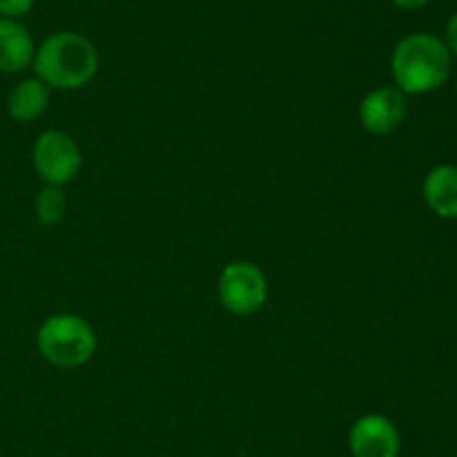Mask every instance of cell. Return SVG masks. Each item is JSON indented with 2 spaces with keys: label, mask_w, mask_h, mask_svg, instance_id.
I'll use <instances>...</instances> for the list:
<instances>
[{
  "label": "cell",
  "mask_w": 457,
  "mask_h": 457,
  "mask_svg": "<svg viewBox=\"0 0 457 457\" xmlns=\"http://www.w3.org/2000/svg\"><path fill=\"white\" fill-rule=\"evenodd\" d=\"M453 56L445 40L427 31L404 36L391 54V74L395 87L406 96L436 92L446 83Z\"/></svg>",
  "instance_id": "1"
},
{
  "label": "cell",
  "mask_w": 457,
  "mask_h": 457,
  "mask_svg": "<svg viewBox=\"0 0 457 457\" xmlns=\"http://www.w3.org/2000/svg\"><path fill=\"white\" fill-rule=\"evenodd\" d=\"M31 65L49 89H80L96 76L98 52L83 34L56 31L40 43Z\"/></svg>",
  "instance_id": "2"
},
{
  "label": "cell",
  "mask_w": 457,
  "mask_h": 457,
  "mask_svg": "<svg viewBox=\"0 0 457 457\" xmlns=\"http://www.w3.org/2000/svg\"><path fill=\"white\" fill-rule=\"evenodd\" d=\"M36 346L43 360L58 369H76L92 360L96 351L94 328L79 315H52L40 324Z\"/></svg>",
  "instance_id": "3"
},
{
  "label": "cell",
  "mask_w": 457,
  "mask_h": 457,
  "mask_svg": "<svg viewBox=\"0 0 457 457\" xmlns=\"http://www.w3.org/2000/svg\"><path fill=\"white\" fill-rule=\"evenodd\" d=\"M217 290L223 311L235 317L254 315L268 302L266 275L250 262H232L223 266Z\"/></svg>",
  "instance_id": "4"
},
{
  "label": "cell",
  "mask_w": 457,
  "mask_h": 457,
  "mask_svg": "<svg viewBox=\"0 0 457 457\" xmlns=\"http://www.w3.org/2000/svg\"><path fill=\"white\" fill-rule=\"evenodd\" d=\"M31 163L45 186L62 187L79 177L83 168V154L79 143L70 134L61 129H47L34 141Z\"/></svg>",
  "instance_id": "5"
},
{
  "label": "cell",
  "mask_w": 457,
  "mask_h": 457,
  "mask_svg": "<svg viewBox=\"0 0 457 457\" xmlns=\"http://www.w3.org/2000/svg\"><path fill=\"white\" fill-rule=\"evenodd\" d=\"M400 449V431L384 415H364L348 431V451L353 457H397Z\"/></svg>",
  "instance_id": "6"
},
{
  "label": "cell",
  "mask_w": 457,
  "mask_h": 457,
  "mask_svg": "<svg viewBox=\"0 0 457 457\" xmlns=\"http://www.w3.org/2000/svg\"><path fill=\"white\" fill-rule=\"evenodd\" d=\"M406 94H402L395 85L370 89L360 103L361 128L375 137L393 134L406 119Z\"/></svg>",
  "instance_id": "7"
},
{
  "label": "cell",
  "mask_w": 457,
  "mask_h": 457,
  "mask_svg": "<svg viewBox=\"0 0 457 457\" xmlns=\"http://www.w3.org/2000/svg\"><path fill=\"white\" fill-rule=\"evenodd\" d=\"M29 29L13 18H0V74H18L34 62Z\"/></svg>",
  "instance_id": "8"
},
{
  "label": "cell",
  "mask_w": 457,
  "mask_h": 457,
  "mask_svg": "<svg viewBox=\"0 0 457 457\" xmlns=\"http://www.w3.org/2000/svg\"><path fill=\"white\" fill-rule=\"evenodd\" d=\"M428 210L442 219H457V165H437L422 186Z\"/></svg>",
  "instance_id": "9"
},
{
  "label": "cell",
  "mask_w": 457,
  "mask_h": 457,
  "mask_svg": "<svg viewBox=\"0 0 457 457\" xmlns=\"http://www.w3.org/2000/svg\"><path fill=\"white\" fill-rule=\"evenodd\" d=\"M49 105V87L34 79H25L13 85L7 96V114L18 123H31L40 119Z\"/></svg>",
  "instance_id": "10"
},
{
  "label": "cell",
  "mask_w": 457,
  "mask_h": 457,
  "mask_svg": "<svg viewBox=\"0 0 457 457\" xmlns=\"http://www.w3.org/2000/svg\"><path fill=\"white\" fill-rule=\"evenodd\" d=\"M34 205H36V219L47 228L58 226L67 212L65 195H62L61 187H54V186H45L43 190L38 192V196H36Z\"/></svg>",
  "instance_id": "11"
},
{
  "label": "cell",
  "mask_w": 457,
  "mask_h": 457,
  "mask_svg": "<svg viewBox=\"0 0 457 457\" xmlns=\"http://www.w3.org/2000/svg\"><path fill=\"white\" fill-rule=\"evenodd\" d=\"M36 0H0V18H13L18 21L21 16L31 12Z\"/></svg>",
  "instance_id": "12"
},
{
  "label": "cell",
  "mask_w": 457,
  "mask_h": 457,
  "mask_svg": "<svg viewBox=\"0 0 457 457\" xmlns=\"http://www.w3.org/2000/svg\"><path fill=\"white\" fill-rule=\"evenodd\" d=\"M445 45H446V49L451 52V56L457 58V12L449 18V22H446Z\"/></svg>",
  "instance_id": "13"
},
{
  "label": "cell",
  "mask_w": 457,
  "mask_h": 457,
  "mask_svg": "<svg viewBox=\"0 0 457 457\" xmlns=\"http://www.w3.org/2000/svg\"><path fill=\"white\" fill-rule=\"evenodd\" d=\"M393 4L404 12H415V9H422L424 4H428V0H393Z\"/></svg>",
  "instance_id": "14"
},
{
  "label": "cell",
  "mask_w": 457,
  "mask_h": 457,
  "mask_svg": "<svg viewBox=\"0 0 457 457\" xmlns=\"http://www.w3.org/2000/svg\"><path fill=\"white\" fill-rule=\"evenodd\" d=\"M455 92H457V83H455Z\"/></svg>",
  "instance_id": "15"
}]
</instances>
